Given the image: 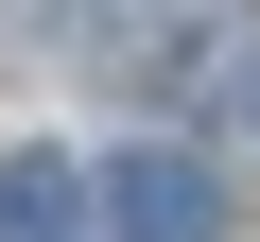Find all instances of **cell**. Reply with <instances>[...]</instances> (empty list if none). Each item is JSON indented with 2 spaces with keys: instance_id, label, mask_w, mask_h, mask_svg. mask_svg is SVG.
<instances>
[{
  "instance_id": "6da1fadb",
  "label": "cell",
  "mask_w": 260,
  "mask_h": 242,
  "mask_svg": "<svg viewBox=\"0 0 260 242\" xmlns=\"http://www.w3.org/2000/svg\"><path fill=\"white\" fill-rule=\"evenodd\" d=\"M104 242H225V190H208L174 139H139V156L104 173Z\"/></svg>"
},
{
  "instance_id": "7a4b0ae2",
  "label": "cell",
  "mask_w": 260,
  "mask_h": 242,
  "mask_svg": "<svg viewBox=\"0 0 260 242\" xmlns=\"http://www.w3.org/2000/svg\"><path fill=\"white\" fill-rule=\"evenodd\" d=\"M70 156H0V242H70Z\"/></svg>"
}]
</instances>
